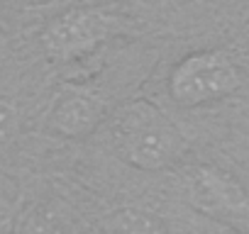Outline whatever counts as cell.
<instances>
[{"instance_id":"cell-1","label":"cell","mask_w":249,"mask_h":234,"mask_svg":"<svg viewBox=\"0 0 249 234\" xmlns=\"http://www.w3.org/2000/svg\"><path fill=\"white\" fill-rule=\"evenodd\" d=\"M107 137L115 154L140 171H164L174 166L188 147L169 115L149 100L120 105L107 122Z\"/></svg>"},{"instance_id":"cell-2","label":"cell","mask_w":249,"mask_h":234,"mask_svg":"<svg viewBox=\"0 0 249 234\" xmlns=\"http://www.w3.org/2000/svg\"><path fill=\"white\" fill-rule=\"evenodd\" d=\"M122 17L100 5H73L47 22L39 42L47 59L69 64L100 49L122 30Z\"/></svg>"},{"instance_id":"cell-3","label":"cell","mask_w":249,"mask_h":234,"mask_svg":"<svg viewBox=\"0 0 249 234\" xmlns=\"http://www.w3.org/2000/svg\"><path fill=\"white\" fill-rule=\"evenodd\" d=\"M242 85L237 64L220 49L183 56L169 73V95L181 107H200L232 95Z\"/></svg>"},{"instance_id":"cell-4","label":"cell","mask_w":249,"mask_h":234,"mask_svg":"<svg viewBox=\"0 0 249 234\" xmlns=\"http://www.w3.org/2000/svg\"><path fill=\"white\" fill-rule=\"evenodd\" d=\"M183 198L191 210L225 219L227 215H247L249 195L244 185L217 166H193L183 176Z\"/></svg>"},{"instance_id":"cell-5","label":"cell","mask_w":249,"mask_h":234,"mask_svg":"<svg viewBox=\"0 0 249 234\" xmlns=\"http://www.w3.org/2000/svg\"><path fill=\"white\" fill-rule=\"evenodd\" d=\"M107 117L105 98L88 83H61L47 112V130L64 139L88 137Z\"/></svg>"},{"instance_id":"cell-6","label":"cell","mask_w":249,"mask_h":234,"mask_svg":"<svg viewBox=\"0 0 249 234\" xmlns=\"http://www.w3.org/2000/svg\"><path fill=\"white\" fill-rule=\"evenodd\" d=\"M103 227L110 234H171L161 217L137 207H122L112 212Z\"/></svg>"},{"instance_id":"cell-7","label":"cell","mask_w":249,"mask_h":234,"mask_svg":"<svg viewBox=\"0 0 249 234\" xmlns=\"http://www.w3.org/2000/svg\"><path fill=\"white\" fill-rule=\"evenodd\" d=\"M18 234H76L64 215H59L54 207L42 205L25 215V219L18 224Z\"/></svg>"},{"instance_id":"cell-8","label":"cell","mask_w":249,"mask_h":234,"mask_svg":"<svg viewBox=\"0 0 249 234\" xmlns=\"http://www.w3.org/2000/svg\"><path fill=\"white\" fill-rule=\"evenodd\" d=\"M186 227H188L191 234H242L239 229H234V227L227 224L225 219L208 217V215H200V212H196V210L188 212Z\"/></svg>"},{"instance_id":"cell-9","label":"cell","mask_w":249,"mask_h":234,"mask_svg":"<svg viewBox=\"0 0 249 234\" xmlns=\"http://www.w3.org/2000/svg\"><path fill=\"white\" fill-rule=\"evenodd\" d=\"M13 125H15V115L10 107L0 105V144L8 139V134L13 132Z\"/></svg>"},{"instance_id":"cell-10","label":"cell","mask_w":249,"mask_h":234,"mask_svg":"<svg viewBox=\"0 0 249 234\" xmlns=\"http://www.w3.org/2000/svg\"><path fill=\"white\" fill-rule=\"evenodd\" d=\"M0 234H18V224L13 222L10 210L3 205H0Z\"/></svg>"},{"instance_id":"cell-11","label":"cell","mask_w":249,"mask_h":234,"mask_svg":"<svg viewBox=\"0 0 249 234\" xmlns=\"http://www.w3.org/2000/svg\"><path fill=\"white\" fill-rule=\"evenodd\" d=\"M18 3H39V0H0V5H18Z\"/></svg>"},{"instance_id":"cell-12","label":"cell","mask_w":249,"mask_h":234,"mask_svg":"<svg viewBox=\"0 0 249 234\" xmlns=\"http://www.w3.org/2000/svg\"><path fill=\"white\" fill-rule=\"evenodd\" d=\"M76 234H110L105 227H100V229H83V232H76Z\"/></svg>"},{"instance_id":"cell-13","label":"cell","mask_w":249,"mask_h":234,"mask_svg":"<svg viewBox=\"0 0 249 234\" xmlns=\"http://www.w3.org/2000/svg\"><path fill=\"white\" fill-rule=\"evenodd\" d=\"M3 39H5V37H3V32H0V44H3Z\"/></svg>"}]
</instances>
